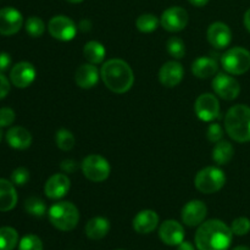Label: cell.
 <instances>
[{
	"instance_id": "6da1fadb",
	"label": "cell",
	"mask_w": 250,
	"mask_h": 250,
	"mask_svg": "<svg viewBox=\"0 0 250 250\" xmlns=\"http://www.w3.org/2000/svg\"><path fill=\"white\" fill-rule=\"evenodd\" d=\"M232 229L220 220H209L198 227L195 246L198 250H229L232 243Z\"/></svg>"
},
{
	"instance_id": "7a4b0ae2",
	"label": "cell",
	"mask_w": 250,
	"mask_h": 250,
	"mask_svg": "<svg viewBox=\"0 0 250 250\" xmlns=\"http://www.w3.org/2000/svg\"><path fill=\"white\" fill-rule=\"evenodd\" d=\"M100 77L104 84L117 94L128 92L134 83V75L131 66L121 59H111L103 63Z\"/></svg>"
},
{
	"instance_id": "3957f363",
	"label": "cell",
	"mask_w": 250,
	"mask_h": 250,
	"mask_svg": "<svg viewBox=\"0 0 250 250\" xmlns=\"http://www.w3.org/2000/svg\"><path fill=\"white\" fill-rule=\"evenodd\" d=\"M225 129L238 143L250 142V107L242 104L232 106L225 116Z\"/></svg>"
},
{
	"instance_id": "277c9868",
	"label": "cell",
	"mask_w": 250,
	"mask_h": 250,
	"mask_svg": "<svg viewBox=\"0 0 250 250\" xmlns=\"http://www.w3.org/2000/svg\"><path fill=\"white\" fill-rule=\"evenodd\" d=\"M48 216L51 225L63 232L75 229L80 221V211L77 207L70 202H59L51 205Z\"/></svg>"
},
{
	"instance_id": "5b68a950",
	"label": "cell",
	"mask_w": 250,
	"mask_h": 250,
	"mask_svg": "<svg viewBox=\"0 0 250 250\" xmlns=\"http://www.w3.org/2000/svg\"><path fill=\"white\" fill-rule=\"evenodd\" d=\"M226 183L225 172L215 166H208L202 168L195 175L194 185L195 188L203 194H212L221 189Z\"/></svg>"
},
{
	"instance_id": "8992f818",
	"label": "cell",
	"mask_w": 250,
	"mask_h": 250,
	"mask_svg": "<svg viewBox=\"0 0 250 250\" xmlns=\"http://www.w3.org/2000/svg\"><path fill=\"white\" fill-rule=\"evenodd\" d=\"M221 63L229 75H243L250 68V53L241 46H234L222 55Z\"/></svg>"
},
{
	"instance_id": "52a82bcc",
	"label": "cell",
	"mask_w": 250,
	"mask_h": 250,
	"mask_svg": "<svg viewBox=\"0 0 250 250\" xmlns=\"http://www.w3.org/2000/svg\"><path fill=\"white\" fill-rule=\"evenodd\" d=\"M81 170L87 180L95 183L104 182L111 172L109 161L98 154L85 156L81 164Z\"/></svg>"
},
{
	"instance_id": "ba28073f",
	"label": "cell",
	"mask_w": 250,
	"mask_h": 250,
	"mask_svg": "<svg viewBox=\"0 0 250 250\" xmlns=\"http://www.w3.org/2000/svg\"><path fill=\"white\" fill-rule=\"evenodd\" d=\"M48 31L54 39L61 42H70L76 37L77 26L70 17L58 15L49 21Z\"/></svg>"
},
{
	"instance_id": "9c48e42d",
	"label": "cell",
	"mask_w": 250,
	"mask_h": 250,
	"mask_svg": "<svg viewBox=\"0 0 250 250\" xmlns=\"http://www.w3.org/2000/svg\"><path fill=\"white\" fill-rule=\"evenodd\" d=\"M212 89L225 100H234L241 93V85L239 82L229 76V73H216L212 80Z\"/></svg>"
},
{
	"instance_id": "30bf717a",
	"label": "cell",
	"mask_w": 250,
	"mask_h": 250,
	"mask_svg": "<svg viewBox=\"0 0 250 250\" xmlns=\"http://www.w3.org/2000/svg\"><path fill=\"white\" fill-rule=\"evenodd\" d=\"M197 116L204 122H211L220 115V103L211 93H204L197 98L194 104Z\"/></svg>"
},
{
	"instance_id": "8fae6325",
	"label": "cell",
	"mask_w": 250,
	"mask_h": 250,
	"mask_svg": "<svg viewBox=\"0 0 250 250\" xmlns=\"http://www.w3.org/2000/svg\"><path fill=\"white\" fill-rule=\"evenodd\" d=\"M160 24L167 32H181L188 24V12L181 6H171L163 12Z\"/></svg>"
},
{
	"instance_id": "7c38bea8",
	"label": "cell",
	"mask_w": 250,
	"mask_h": 250,
	"mask_svg": "<svg viewBox=\"0 0 250 250\" xmlns=\"http://www.w3.org/2000/svg\"><path fill=\"white\" fill-rule=\"evenodd\" d=\"M208 215V208L202 200H190L183 207L181 217L182 222L188 227H197L204 222Z\"/></svg>"
},
{
	"instance_id": "4fadbf2b",
	"label": "cell",
	"mask_w": 250,
	"mask_h": 250,
	"mask_svg": "<svg viewBox=\"0 0 250 250\" xmlns=\"http://www.w3.org/2000/svg\"><path fill=\"white\" fill-rule=\"evenodd\" d=\"M23 17L19 10L14 7H4L0 10V34L12 36L21 29Z\"/></svg>"
},
{
	"instance_id": "5bb4252c",
	"label": "cell",
	"mask_w": 250,
	"mask_h": 250,
	"mask_svg": "<svg viewBox=\"0 0 250 250\" xmlns=\"http://www.w3.org/2000/svg\"><path fill=\"white\" fill-rule=\"evenodd\" d=\"M36 80V68L31 62L22 61L10 71V81L17 88H27Z\"/></svg>"
},
{
	"instance_id": "9a60e30c",
	"label": "cell",
	"mask_w": 250,
	"mask_h": 250,
	"mask_svg": "<svg viewBox=\"0 0 250 250\" xmlns=\"http://www.w3.org/2000/svg\"><path fill=\"white\" fill-rule=\"evenodd\" d=\"M159 237L167 246H178L185 241V229L176 220H166L159 229Z\"/></svg>"
},
{
	"instance_id": "2e32d148",
	"label": "cell",
	"mask_w": 250,
	"mask_h": 250,
	"mask_svg": "<svg viewBox=\"0 0 250 250\" xmlns=\"http://www.w3.org/2000/svg\"><path fill=\"white\" fill-rule=\"evenodd\" d=\"M185 76L183 66L178 61H167L159 71V81L167 88H173L180 84Z\"/></svg>"
},
{
	"instance_id": "e0dca14e",
	"label": "cell",
	"mask_w": 250,
	"mask_h": 250,
	"mask_svg": "<svg viewBox=\"0 0 250 250\" xmlns=\"http://www.w3.org/2000/svg\"><path fill=\"white\" fill-rule=\"evenodd\" d=\"M70 178L65 173H55L51 176L44 186V193L49 199H60L70 190Z\"/></svg>"
},
{
	"instance_id": "ac0fdd59",
	"label": "cell",
	"mask_w": 250,
	"mask_h": 250,
	"mask_svg": "<svg viewBox=\"0 0 250 250\" xmlns=\"http://www.w3.org/2000/svg\"><path fill=\"white\" fill-rule=\"evenodd\" d=\"M208 41L214 48L225 49L231 44V28L224 22H214L208 28Z\"/></svg>"
},
{
	"instance_id": "d6986e66",
	"label": "cell",
	"mask_w": 250,
	"mask_h": 250,
	"mask_svg": "<svg viewBox=\"0 0 250 250\" xmlns=\"http://www.w3.org/2000/svg\"><path fill=\"white\" fill-rule=\"evenodd\" d=\"M159 225V215L154 210H142L134 216L132 226L137 233H151Z\"/></svg>"
},
{
	"instance_id": "ffe728a7",
	"label": "cell",
	"mask_w": 250,
	"mask_h": 250,
	"mask_svg": "<svg viewBox=\"0 0 250 250\" xmlns=\"http://www.w3.org/2000/svg\"><path fill=\"white\" fill-rule=\"evenodd\" d=\"M99 77L100 72L97 66L93 63H83L76 71L75 81L76 84L82 89H90L97 85Z\"/></svg>"
},
{
	"instance_id": "44dd1931",
	"label": "cell",
	"mask_w": 250,
	"mask_h": 250,
	"mask_svg": "<svg viewBox=\"0 0 250 250\" xmlns=\"http://www.w3.org/2000/svg\"><path fill=\"white\" fill-rule=\"evenodd\" d=\"M6 142L9 143V146L11 148L19 149V150H24V149L31 146L32 136L23 127H11L6 132Z\"/></svg>"
},
{
	"instance_id": "7402d4cb",
	"label": "cell",
	"mask_w": 250,
	"mask_h": 250,
	"mask_svg": "<svg viewBox=\"0 0 250 250\" xmlns=\"http://www.w3.org/2000/svg\"><path fill=\"white\" fill-rule=\"evenodd\" d=\"M110 231V222L105 217L97 216L90 219L85 225L84 232L87 237L93 241H99L106 237V234Z\"/></svg>"
},
{
	"instance_id": "603a6c76",
	"label": "cell",
	"mask_w": 250,
	"mask_h": 250,
	"mask_svg": "<svg viewBox=\"0 0 250 250\" xmlns=\"http://www.w3.org/2000/svg\"><path fill=\"white\" fill-rule=\"evenodd\" d=\"M219 71V63L215 59L202 56L192 63V72L198 78H209L216 75Z\"/></svg>"
},
{
	"instance_id": "cb8c5ba5",
	"label": "cell",
	"mask_w": 250,
	"mask_h": 250,
	"mask_svg": "<svg viewBox=\"0 0 250 250\" xmlns=\"http://www.w3.org/2000/svg\"><path fill=\"white\" fill-rule=\"evenodd\" d=\"M17 204V193L14 183L0 178V211H10Z\"/></svg>"
},
{
	"instance_id": "d4e9b609",
	"label": "cell",
	"mask_w": 250,
	"mask_h": 250,
	"mask_svg": "<svg viewBox=\"0 0 250 250\" xmlns=\"http://www.w3.org/2000/svg\"><path fill=\"white\" fill-rule=\"evenodd\" d=\"M234 154L233 146L227 141H220L219 143L215 144L212 149V160L217 165H227L232 160Z\"/></svg>"
},
{
	"instance_id": "484cf974",
	"label": "cell",
	"mask_w": 250,
	"mask_h": 250,
	"mask_svg": "<svg viewBox=\"0 0 250 250\" xmlns=\"http://www.w3.org/2000/svg\"><path fill=\"white\" fill-rule=\"evenodd\" d=\"M83 55L87 59L88 62L98 65V63H102L104 61L106 50L102 43L97 41H90L83 48Z\"/></svg>"
},
{
	"instance_id": "4316f807",
	"label": "cell",
	"mask_w": 250,
	"mask_h": 250,
	"mask_svg": "<svg viewBox=\"0 0 250 250\" xmlns=\"http://www.w3.org/2000/svg\"><path fill=\"white\" fill-rule=\"evenodd\" d=\"M19 243V233L12 227L0 229V250H14Z\"/></svg>"
},
{
	"instance_id": "83f0119b",
	"label": "cell",
	"mask_w": 250,
	"mask_h": 250,
	"mask_svg": "<svg viewBox=\"0 0 250 250\" xmlns=\"http://www.w3.org/2000/svg\"><path fill=\"white\" fill-rule=\"evenodd\" d=\"M160 24V20L153 14H143L136 20V27L143 33H151Z\"/></svg>"
},
{
	"instance_id": "f1b7e54d",
	"label": "cell",
	"mask_w": 250,
	"mask_h": 250,
	"mask_svg": "<svg viewBox=\"0 0 250 250\" xmlns=\"http://www.w3.org/2000/svg\"><path fill=\"white\" fill-rule=\"evenodd\" d=\"M55 143L58 146L59 149L63 151H70L71 149H73L76 144L75 136L72 134V132L68 131L66 128H61L56 132L55 134Z\"/></svg>"
},
{
	"instance_id": "f546056e",
	"label": "cell",
	"mask_w": 250,
	"mask_h": 250,
	"mask_svg": "<svg viewBox=\"0 0 250 250\" xmlns=\"http://www.w3.org/2000/svg\"><path fill=\"white\" fill-rule=\"evenodd\" d=\"M24 210L32 216L43 217L46 214V205L41 198L31 197L24 202Z\"/></svg>"
},
{
	"instance_id": "4dcf8cb0",
	"label": "cell",
	"mask_w": 250,
	"mask_h": 250,
	"mask_svg": "<svg viewBox=\"0 0 250 250\" xmlns=\"http://www.w3.org/2000/svg\"><path fill=\"white\" fill-rule=\"evenodd\" d=\"M24 27H26L27 33L31 37H33V38H39L45 32V23H44V21L41 17L37 16L28 17L26 23H24Z\"/></svg>"
},
{
	"instance_id": "1f68e13d",
	"label": "cell",
	"mask_w": 250,
	"mask_h": 250,
	"mask_svg": "<svg viewBox=\"0 0 250 250\" xmlns=\"http://www.w3.org/2000/svg\"><path fill=\"white\" fill-rule=\"evenodd\" d=\"M166 49L173 59H182L186 55V45L182 39L178 37H172L168 39L166 43Z\"/></svg>"
},
{
	"instance_id": "d6a6232c",
	"label": "cell",
	"mask_w": 250,
	"mask_h": 250,
	"mask_svg": "<svg viewBox=\"0 0 250 250\" xmlns=\"http://www.w3.org/2000/svg\"><path fill=\"white\" fill-rule=\"evenodd\" d=\"M19 250H43V243L38 236L27 234L20 241Z\"/></svg>"
},
{
	"instance_id": "836d02e7",
	"label": "cell",
	"mask_w": 250,
	"mask_h": 250,
	"mask_svg": "<svg viewBox=\"0 0 250 250\" xmlns=\"http://www.w3.org/2000/svg\"><path fill=\"white\" fill-rule=\"evenodd\" d=\"M232 233L236 236H246L250 232V220L248 217H237L231 225Z\"/></svg>"
},
{
	"instance_id": "e575fe53",
	"label": "cell",
	"mask_w": 250,
	"mask_h": 250,
	"mask_svg": "<svg viewBox=\"0 0 250 250\" xmlns=\"http://www.w3.org/2000/svg\"><path fill=\"white\" fill-rule=\"evenodd\" d=\"M29 181V171L24 167H19L11 173V182L16 186H24Z\"/></svg>"
},
{
	"instance_id": "d590c367",
	"label": "cell",
	"mask_w": 250,
	"mask_h": 250,
	"mask_svg": "<svg viewBox=\"0 0 250 250\" xmlns=\"http://www.w3.org/2000/svg\"><path fill=\"white\" fill-rule=\"evenodd\" d=\"M207 136L209 142L211 143H219L220 141H222V137H224V129H222L221 125L220 124H211L208 128Z\"/></svg>"
},
{
	"instance_id": "8d00e7d4",
	"label": "cell",
	"mask_w": 250,
	"mask_h": 250,
	"mask_svg": "<svg viewBox=\"0 0 250 250\" xmlns=\"http://www.w3.org/2000/svg\"><path fill=\"white\" fill-rule=\"evenodd\" d=\"M15 111L10 107H1L0 109V127L11 126L15 121Z\"/></svg>"
},
{
	"instance_id": "74e56055",
	"label": "cell",
	"mask_w": 250,
	"mask_h": 250,
	"mask_svg": "<svg viewBox=\"0 0 250 250\" xmlns=\"http://www.w3.org/2000/svg\"><path fill=\"white\" fill-rule=\"evenodd\" d=\"M60 168L65 173H73L78 170V164L73 159H66V160L61 163Z\"/></svg>"
},
{
	"instance_id": "f35d334b",
	"label": "cell",
	"mask_w": 250,
	"mask_h": 250,
	"mask_svg": "<svg viewBox=\"0 0 250 250\" xmlns=\"http://www.w3.org/2000/svg\"><path fill=\"white\" fill-rule=\"evenodd\" d=\"M10 92V82L1 72H0V99H4Z\"/></svg>"
},
{
	"instance_id": "ab89813d",
	"label": "cell",
	"mask_w": 250,
	"mask_h": 250,
	"mask_svg": "<svg viewBox=\"0 0 250 250\" xmlns=\"http://www.w3.org/2000/svg\"><path fill=\"white\" fill-rule=\"evenodd\" d=\"M11 65V58L7 53H0V72H5L9 70Z\"/></svg>"
},
{
	"instance_id": "60d3db41",
	"label": "cell",
	"mask_w": 250,
	"mask_h": 250,
	"mask_svg": "<svg viewBox=\"0 0 250 250\" xmlns=\"http://www.w3.org/2000/svg\"><path fill=\"white\" fill-rule=\"evenodd\" d=\"M177 250H195V248H194V246H193V244L190 243V242L183 241L182 243L178 244Z\"/></svg>"
},
{
	"instance_id": "b9f144b4",
	"label": "cell",
	"mask_w": 250,
	"mask_h": 250,
	"mask_svg": "<svg viewBox=\"0 0 250 250\" xmlns=\"http://www.w3.org/2000/svg\"><path fill=\"white\" fill-rule=\"evenodd\" d=\"M188 1H189L192 5H194V6L202 7V6H205V5L209 2V0H188Z\"/></svg>"
},
{
	"instance_id": "7bdbcfd3",
	"label": "cell",
	"mask_w": 250,
	"mask_h": 250,
	"mask_svg": "<svg viewBox=\"0 0 250 250\" xmlns=\"http://www.w3.org/2000/svg\"><path fill=\"white\" fill-rule=\"evenodd\" d=\"M244 26L250 32V9L247 10L246 14H244Z\"/></svg>"
},
{
	"instance_id": "ee69618b",
	"label": "cell",
	"mask_w": 250,
	"mask_h": 250,
	"mask_svg": "<svg viewBox=\"0 0 250 250\" xmlns=\"http://www.w3.org/2000/svg\"><path fill=\"white\" fill-rule=\"evenodd\" d=\"M233 250H250L249 247H246V246H239V247H236Z\"/></svg>"
},
{
	"instance_id": "f6af8a7d",
	"label": "cell",
	"mask_w": 250,
	"mask_h": 250,
	"mask_svg": "<svg viewBox=\"0 0 250 250\" xmlns=\"http://www.w3.org/2000/svg\"><path fill=\"white\" fill-rule=\"evenodd\" d=\"M68 2H72V4H78V2H82L83 0H66Z\"/></svg>"
},
{
	"instance_id": "bcb514c9",
	"label": "cell",
	"mask_w": 250,
	"mask_h": 250,
	"mask_svg": "<svg viewBox=\"0 0 250 250\" xmlns=\"http://www.w3.org/2000/svg\"><path fill=\"white\" fill-rule=\"evenodd\" d=\"M2 139V131H1V127H0V142H1Z\"/></svg>"
},
{
	"instance_id": "7dc6e473",
	"label": "cell",
	"mask_w": 250,
	"mask_h": 250,
	"mask_svg": "<svg viewBox=\"0 0 250 250\" xmlns=\"http://www.w3.org/2000/svg\"><path fill=\"white\" fill-rule=\"evenodd\" d=\"M116 250H125V249H116Z\"/></svg>"
}]
</instances>
